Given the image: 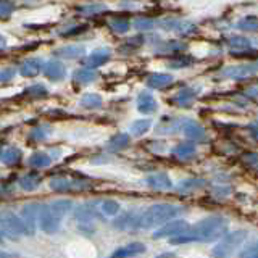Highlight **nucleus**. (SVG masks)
Wrapping results in <instances>:
<instances>
[{"mask_svg":"<svg viewBox=\"0 0 258 258\" xmlns=\"http://www.w3.org/2000/svg\"><path fill=\"white\" fill-rule=\"evenodd\" d=\"M73 208L71 200H53L40 205L39 210V226L45 234H55L60 229L61 220Z\"/></svg>","mask_w":258,"mask_h":258,"instance_id":"obj_1","label":"nucleus"},{"mask_svg":"<svg viewBox=\"0 0 258 258\" xmlns=\"http://www.w3.org/2000/svg\"><path fill=\"white\" fill-rule=\"evenodd\" d=\"M184 212L185 208L179 205H171V204L152 205L141 213L139 229H149V228H157L160 224H166Z\"/></svg>","mask_w":258,"mask_h":258,"instance_id":"obj_2","label":"nucleus"},{"mask_svg":"<svg viewBox=\"0 0 258 258\" xmlns=\"http://www.w3.org/2000/svg\"><path fill=\"white\" fill-rule=\"evenodd\" d=\"M228 231V221L223 216H208L199 221L190 232L196 237V242H213L223 239Z\"/></svg>","mask_w":258,"mask_h":258,"instance_id":"obj_3","label":"nucleus"},{"mask_svg":"<svg viewBox=\"0 0 258 258\" xmlns=\"http://www.w3.org/2000/svg\"><path fill=\"white\" fill-rule=\"evenodd\" d=\"M247 239V231L239 229V231H232L218 242L213 248V256L215 258H228L231 256L236 250L244 244Z\"/></svg>","mask_w":258,"mask_h":258,"instance_id":"obj_4","label":"nucleus"},{"mask_svg":"<svg viewBox=\"0 0 258 258\" xmlns=\"http://www.w3.org/2000/svg\"><path fill=\"white\" fill-rule=\"evenodd\" d=\"M2 234H10V236H28V229L24 226L20 215L4 213L2 216Z\"/></svg>","mask_w":258,"mask_h":258,"instance_id":"obj_5","label":"nucleus"},{"mask_svg":"<svg viewBox=\"0 0 258 258\" xmlns=\"http://www.w3.org/2000/svg\"><path fill=\"white\" fill-rule=\"evenodd\" d=\"M190 231V224L187 221L177 220V221H169L163 224L161 228H158L153 232V239H161V237H176L179 234H184Z\"/></svg>","mask_w":258,"mask_h":258,"instance_id":"obj_6","label":"nucleus"},{"mask_svg":"<svg viewBox=\"0 0 258 258\" xmlns=\"http://www.w3.org/2000/svg\"><path fill=\"white\" fill-rule=\"evenodd\" d=\"M221 75L231 79H244V78L255 76L258 75V61L244 63V64H239V67H228L223 70Z\"/></svg>","mask_w":258,"mask_h":258,"instance_id":"obj_7","label":"nucleus"},{"mask_svg":"<svg viewBox=\"0 0 258 258\" xmlns=\"http://www.w3.org/2000/svg\"><path fill=\"white\" fill-rule=\"evenodd\" d=\"M39 210L40 205H34V204H29V205H24L20 212V216L26 226L28 229V236H32L36 232V226H37V218H39Z\"/></svg>","mask_w":258,"mask_h":258,"instance_id":"obj_8","label":"nucleus"},{"mask_svg":"<svg viewBox=\"0 0 258 258\" xmlns=\"http://www.w3.org/2000/svg\"><path fill=\"white\" fill-rule=\"evenodd\" d=\"M139 220H141V213H134V212H126L124 215H119L115 218L113 226L116 229L126 231V229H139Z\"/></svg>","mask_w":258,"mask_h":258,"instance_id":"obj_9","label":"nucleus"},{"mask_svg":"<svg viewBox=\"0 0 258 258\" xmlns=\"http://www.w3.org/2000/svg\"><path fill=\"white\" fill-rule=\"evenodd\" d=\"M145 250H147V247H145L142 242H131V244H127L124 247L116 248L110 258H133V256L144 253Z\"/></svg>","mask_w":258,"mask_h":258,"instance_id":"obj_10","label":"nucleus"},{"mask_svg":"<svg viewBox=\"0 0 258 258\" xmlns=\"http://www.w3.org/2000/svg\"><path fill=\"white\" fill-rule=\"evenodd\" d=\"M182 131H184L185 137H189V139L194 141V142H205V141H208V136L205 133V129L202 127L200 124L194 123V121H185Z\"/></svg>","mask_w":258,"mask_h":258,"instance_id":"obj_11","label":"nucleus"},{"mask_svg":"<svg viewBox=\"0 0 258 258\" xmlns=\"http://www.w3.org/2000/svg\"><path fill=\"white\" fill-rule=\"evenodd\" d=\"M87 182L86 181H71L68 177H55L50 181V187L56 192H64V190H71V189H83L86 187Z\"/></svg>","mask_w":258,"mask_h":258,"instance_id":"obj_12","label":"nucleus"},{"mask_svg":"<svg viewBox=\"0 0 258 258\" xmlns=\"http://www.w3.org/2000/svg\"><path fill=\"white\" fill-rule=\"evenodd\" d=\"M145 182H147L149 187L157 189V190H166V189H171L173 187V181L169 179V176L166 173L150 174V176H147Z\"/></svg>","mask_w":258,"mask_h":258,"instance_id":"obj_13","label":"nucleus"},{"mask_svg":"<svg viewBox=\"0 0 258 258\" xmlns=\"http://www.w3.org/2000/svg\"><path fill=\"white\" fill-rule=\"evenodd\" d=\"M158 108V103L155 100V97L149 92H141L137 97V110L145 115H150V113H155Z\"/></svg>","mask_w":258,"mask_h":258,"instance_id":"obj_14","label":"nucleus"},{"mask_svg":"<svg viewBox=\"0 0 258 258\" xmlns=\"http://www.w3.org/2000/svg\"><path fill=\"white\" fill-rule=\"evenodd\" d=\"M110 56H111V52L108 50V48H97V50H94L91 55L87 56L86 68L95 70L97 67H102L103 63H107L110 60Z\"/></svg>","mask_w":258,"mask_h":258,"instance_id":"obj_15","label":"nucleus"},{"mask_svg":"<svg viewBox=\"0 0 258 258\" xmlns=\"http://www.w3.org/2000/svg\"><path fill=\"white\" fill-rule=\"evenodd\" d=\"M42 68H44L42 60H40V58H31V60H26L24 63H21L20 73L23 76H26V78H32V76H37Z\"/></svg>","mask_w":258,"mask_h":258,"instance_id":"obj_16","label":"nucleus"},{"mask_svg":"<svg viewBox=\"0 0 258 258\" xmlns=\"http://www.w3.org/2000/svg\"><path fill=\"white\" fill-rule=\"evenodd\" d=\"M44 73H45V76L50 81H60V79L64 78V75H67V70H64L63 63H60V61H50V63L45 64Z\"/></svg>","mask_w":258,"mask_h":258,"instance_id":"obj_17","label":"nucleus"},{"mask_svg":"<svg viewBox=\"0 0 258 258\" xmlns=\"http://www.w3.org/2000/svg\"><path fill=\"white\" fill-rule=\"evenodd\" d=\"M196 91L190 87H184L181 89L179 92H177L174 97H173V103L179 105V107H189V105L196 100Z\"/></svg>","mask_w":258,"mask_h":258,"instance_id":"obj_18","label":"nucleus"},{"mask_svg":"<svg viewBox=\"0 0 258 258\" xmlns=\"http://www.w3.org/2000/svg\"><path fill=\"white\" fill-rule=\"evenodd\" d=\"M173 83L171 75H165V73H155L147 78V86L152 89H163Z\"/></svg>","mask_w":258,"mask_h":258,"instance_id":"obj_19","label":"nucleus"},{"mask_svg":"<svg viewBox=\"0 0 258 258\" xmlns=\"http://www.w3.org/2000/svg\"><path fill=\"white\" fill-rule=\"evenodd\" d=\"M163 26L176 31L177 34H192V32H196V26L189 21H168Z\"/></svg>","mask_w":258,"mask_h":258,"instance_id":"obj_20","label":"nucleus"},{"mask_svg":"<svg viewBox=\"0 0 258 258\" xmlns=\"http://www.w3.org/2000/svg\"><path fill=\"white\" fill-rule=\"evenodd\" d=\"M40 176L36 174V173H29V174H24L21 176L20 179H18V184H20V187L24 189V190H34L39 187V184H40Z\"/></svg>","mask_w":258,"mask_h":258,"instance_id":"obj_21","label":"nucleus"},{"mask_svg":"<svg viewBox=\"0 0 258 258\" xmlns=\"http://www.w3.org/2000/svg\"><path fill=\"white\" fill-rule=\"evenodd\" d=\"M86 48L83 45H68V47H61L55 52V55L63 56V58H78V56L84 55Z\"/></svg>","mask_w":258,"mask_h":258,"instance_id":"obj_22","label":"nucleus"},{"mask_svg":"<svg viewBox=\"0 0 258 258\" xmlns=\"http://www.w3.org/2000/svg\"><path fill=\"white\" fill-rule=\"evenodd\" d=\"M28 163L32 168H45V166L52 165V158H50V155H47L44 152H36L29 157Z\"/></svg>","mask_w":258,"mask_h":258,"instance_id":"obj_23","label":"nucleus"},{"mask_svg":"<svg viewBox=\"0 0 258 258\" xmlns=\"http://www.w3.org/2000/svg\"><path fill=\"white\" fill-rule=\"evenodd\" d=\"M173 155L179 160H190L196 155V147L192 144H179L173 149Z\"/></svg>","mask_w":258,"mask_h":258,"instance_id":"obj_24","label":"nucleus"},{"mask_svg":"<svg viewBox=\"0 0 258 258\" xmlns=\"http://www.w3.org/2000/svg\"><path fill=\"white\" fill-rule=\"evenodd\" d=\"M73 78H75V83L78 84H89L97 79V73L92 68H81L75 73Z\"/></svg>","mask_w":258,"mask_h":258,"instance_id":"obj_25","label":"nucleus"},{"mask_svg":"<svg viewBox=\"0 0 258 258\" xmlns=\"http://www.w3.org/2000/svg\"><path fill=\"white\" fill-rule=\"evenodd\" d=\"M75 218H78L81 221H91L94 218H97V212H95L94 205L86 204V205H81L75 210Z\"/></svg>","mask_w":258,"mask_h":258,"instance_id":"obj_26","label":"nucleus"},{"mask_svg":"<svg viewBox=\"0 0 258 258\" xmlns=\"http://www.w3.org/2000/svg\"><path fill=\"white\" fill-rule=\"evenodd\" d=\"M129 142H131V137H129V134L119 133L116 136H113L111 139L108 141V149L110 150H121V149L127 147Z\"/></svg>","mask_w":258,"mask_h":258,"instance_id":"obj_27","label":"nucleus"},{"mask_svg":"<svg viewBox=\"0 0 258 258\" xmlns=\"http://www.w3.org/2000/svg\"><path fill=\"white\" fill-rule=\"evenodd\" d=\"M20 160H21L20 149H16V147H7V149H4V152H2V161H4L5 165H8V166L16 165V163H20Z\"/></svg>","mask_w":258,"mask_h":258,"instance_id":"obj_28","label":"nucleus"},{"mask_svg":"<svg viewBox=\"0 0 258 258\" xmlns=\"http://www.w3.org/2000/svg\"><path fill=\"white\" fill-rule=\"evenodd\" d=\"M99 210H100V213L107 215V216H115L119 212V202L110 200V199L108 200H100Z\"/></svg>","mask_w":258,"mask_h":258,"instance_id":"obj_29","label":"nucleus"},{"mask_svg":"<svg viewBox=\"0 0 258 258\" xmlns=\"http://www.w3.org/2000/svg\"><path fill=\"white\" fill-rule=\"evenodd\" d=\"M102 97L99 94H86L83 99H81V105L84 108H99L102 107Z\"/></svg>","mask_w":258,"mask_h":258,"instance_id":"obj_30","label":"nucleus"},{"mask_svg":"<svg viewBox=\"0 0 258 258\" xmlns=\"http://www.w3.org/2000/svg\"><path fill=\"white\" fill-rule=\"evenodd\" d=\"M150 126H152L150 119H139V121H134L129 131H131L133 136H142V134H145V133L149 131Z\"/></svg>","mask_w":258,"mask_h":258,"instance_id":"obj_31","label":"nucleus"},{"mask_svg":"<svg viewBox=\"0 0 258 258\" xmlns=\"http://www.w3.org/2000/svg\"><path fill=\"white\" fill-rule=\"evenodd\" d=\"M237 28L244 29V31H258V16H255V15L245 16V18H242L237 23Z\"/></svg>","mask_w":258,"mask_h":258,"instance_id":"obj_32","label":"nucleus"},{"mask_svg":"<svg viewBox=\"0 0 258 258\" xmlns=\"http://www.w3.org/2000/svg\"><path fill=\"white\" fill-rule=\"evenodd\" d=\"M110 28L115 32H118V34H124L129 29V21L126 18H115L110 21Z\"/></svg>","mask_w":258,"mask_h":258,"instance_id":"obj_33","label":"nucleus"},{"mask_svg":"<svg viewBox=\"0 0 258 258\" xmlns=\"http://www.w3.org/2000/svg\"><path fill=\"white\" fill-rule=\"evenodd\" d=\"M192 63V58L190 56H184V55H179L177 58H173L168 61V67L173 68V70H179V68H185L189 67V64Z\"/></svg>","mask_w":258,"mask_h":258,"instance_id":"obj_34","label":"nucleus"},{"mask_svg":"<svg viewBox=\"0 0 258 258\" xmlns=\"http://www.w3.org/2000/svg\"><path fill=\"white\" fill-rule=\"evenodd\" d=\"M226 44H228L231 48H248L250 47V40L245 39V37H240V36H231Z\"/></svg>","mask_w":258,"mask_h":258,"instance_id":"obj_35","label":"nucleus"},{"mask_svg":"<svg viewBox=\"0 0 258 258\" xmlns=\"http://www.w3.org/2000/svg\"><path fill=\"white\" fill-rule=\"evenodd\" d=\"M105 10H107V7H105L103 4H87V5H83L79 8V12H83L86 15H95V13H100Z\"/></svg>","mask_w":258,"mask_h":258,"instance_id":"obj_36","label":"nucleus"},{"mask_svg":"<svg viewBox=\"0 0 258 258\" xmlns=\"http://www.w3.org/2000/svg\"><path fill=\"white\" fill-rule=\"evenodd\" d=\"M185 48V44H181V42H176V40H171V42H166V44H163L160 48H158V52H166V53H169V52H179V50H184Z\"/></svg>","mask_w":258,"mask_h":258,"instance_id":"obj_37","label":"nucleus"},{"mask_svg":"<svg viewBox=\"0 0 258 258\" xmlns=\"http://www.w3.org/2000/svg\"><path fill=\"white\" fill-rule=\"evenodd\" d=\"M26 95H31V97H45L47 95V89L42 86V84H34L28 87L26 91H24Z\"/></svg>","mask_w":258,"mask_h":258,"instance_id":"obj_38","label":"nucleus"},{"mask_svg":"<svg viewBox=\"0 0 258 258\" xmlns=\"http://www.w3.org/2000/svg\"><path fill=\"white\" fill-rule=\"evenodd\" d=\"M15 10V4L12 0H2V4H0V15L7 18V16H10Z\"/></svg>","mask_w":258,"mask_h":258,"instance_id":"obj_39","label":"nucleus"},{"mask_svg":"<svg viewBox=\"0 0 258 258\" xmlns=\"http://www.w3.org/2000/svg\"><path fill=\"white\" fill-rule=\"evenodd\" d=\"M240 258H258V240L255 244L248 245L244 252L240 253Z\"/></svg>","mask_w":258,"mask_h":258,"instance_id":"obj_40","label":"nucleus"},{"mask_svg":"<svg viewBox=\"0 0 258 258\" xmlns=\"http://www.w3.org/2000/svg\"><path fill=\"white\" fill-rule=\"evenodd\" d=\"M142 44V37H134V39H131L129 42H126L123 47L119 48V52L121 53H124V52H131L133 48H136V47H139Z\"/></svg>","mask_w":258,"mask_h":258,"instance_id":"obj_41","label":"nucleus"},{"mask_svg":"<svg viewBox=\"0 0 258 258\" xmlns=\"http://www.w3.org/2000/svg\"><path fill=\"white\" fill-rule=\"evenodd\" d=\"M155 21L153 20H145V18H142V20H137L136 23H134V26H136V29H142V31H145V29H153V26H155Z\"/></svg>","mask_w":258,"mask_h":258,"instance_id":"obj_42","label":"nucleus"},{"mask_svg":"<svg viewBox=\"0 0 258 258\" xmlns=\"http://www.w3.org/2000/svg\"><path fill=\"white\" fill-rule=\"evenodd\" d=\"M48 129L47 127H37V129H34V131L31 133V137L34 141H42V139H45V137L48 136Z\"/></svg>","mask_w":258,"mask_h":258,"instance_id":"obj_43","label":"nucleus"},{"mask_svg":"<svg viewBox=\"0 0 258 258\" xmlns=\"http://www.w3.org/2000/svg\"><path fill=\"white\" fill-rule=\"evenodd\" d=\"M205 181H202V179H187V181H184L181 182V185L184 189H196V187H200V185H204Z\"/></svg>","mask_w":258,"mask_h":258,"instance_id":"obj_44","label":"nucleus"},{"mask_svg":"<svg viewBox=\"0 0 258 258\" xmlns=\"http://www.w3.org/2000/svg\"><path fill=\"white\" fill-rule=\"evenodd\" d=\"M242 160L250 166H255V168L258 166V153H245V155L242 157Z\"/></svg>","mask_w":258,"mask_h":258,"instance_id":"obj_45","label":"nucleus"},{"mask_svg":"<svg viewBox=\"0 0 258 258\" xmlns=\"http://www.w3.org/2000/svg\"><path fill=\"white\" fill-rule=\"evenodd\" d=\"M13 76H15V70H12V68L4 70L2 71V83H8L10 79H13Z\"/></svg>","mask_w":258,"mask_h":258,"instance_id":"obj_46","label":"nucleus"},{"mask_svg":"<svg viewBox=\"0 0 258 258\" xmlns=\"http://www.w3.org/2000/svg\"><path fill=\"white\" fill-rule=\"evenodd\" d=\"M86 26H76V28H71V31H63L61 36H71V34H78V32L84 31Z\"/></svg>","mask_w":258,"mask_h":258,"instance_id":"obj_47","label":"nucleus"},{"mask_svg":"<svg viewBox=\"0 0 258 258\" xmlns=\"http://www.w3.org/2000/svg\"><path fill=\"white\" fill-rule=\"evenodd\" d=\"M245 95L252 97V99H258V87H250V89H247Z\"/></svg>","mask_w":258,"mask_h":258,"instance_id":"obj_48","label":"nucleus"},{"mask_svg":"<svg viewBox=\"0 0 258 258\" xmlns=\"http://www.w3.org/2000/svg\"><path fill=\"white\" fill-rule=\"evenodd\" d=\"M252 136H253V139H255V141H258V127H256V129H253Z\"/></svg>","mask_w":258,"mask_h":258,"instance_id":"obj_49","label":"nucleus"},{"mask_svg":"<svg viewBox=\"0 0 258 258\" xmlns=\"http://www.w3.org/2000/svg\"><path fill=\"white\" fill-rule=\"evenodd\" d=\"M255 45L258 47V39H255Z\"/></svg>","mask_w":258,"mask_h":258,"instance_id":"obj_50","label":"nucleus"}]
</instances>
